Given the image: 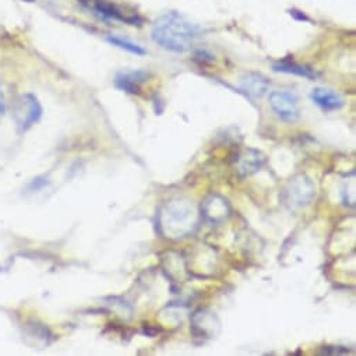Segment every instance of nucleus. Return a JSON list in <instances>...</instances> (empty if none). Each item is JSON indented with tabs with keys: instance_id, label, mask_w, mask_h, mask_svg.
Wrapping results in <instances>:
<instances>
[{
	"instance_id": "1",
	"label": "nucleus",
	"mask_w": 356,
	"mask_h": 356,
	"mask_svg": "<svg viewBox=\"0 0 356 356\" xmlns=\"http://www.w3.org/2000/svg\"><path fill=\"white\" fill-rule=\"evenodd\" d=\"M151 37L154 42L163 49L184 54L192 49L196 38L199 37V29L182 15L170 12L155 20Z\"/></svg>"
},
{
	"instance_id": "2",
	"label": "nucleus",
	"mask_w": 356,
	"mask_h": 356,
	"mask_svg": "<svg viewBox=\"0 0 356 356\" xmlns=\"http://www.w3.org/2000/svg\"><path fill=\"white\" fill-rule=\"evenodd\" d=\"M197 224V214L191 203L182 200L170 202L161 213L159 225L168 238H184Z\"/></svg>"
},
{
	"instance_id": "3",
	"label": "nucleus",
	"mask_w": 356,
	"mask_h": 356,
	"mask_svg": "<svg viewBox=\"0 0 356 356\" xmlns=\"http://www.w3.org/2000/svg\"><path fill=\"white\" fill-rule=\"evenodd\" d=\"M316 196V186L305 175H299L288 184L284 191V202L285 204L292 209H303L309 206Z\"/></svg>"
},
{
	"instance_id": "4",
	"label": "nucleus",
	"mask_w": 356,
	"mask_h": 356,
	"mask_svg": "<svg viewBox=\"0 0 356 356\" xmlns=\"http://www.w3.org/2000/svg\"><path fill=\"white\" fill-rule=\"evenodd\" d=\"M42 115V108L33 94L20 95L13 105V118L19 131H26L33 127Z\"/></svg>"
},
{
	"instance_id": "5",
	"label": "nucleus",
	"mask_w": 356,
	"mask_h": 356,
	"mask_svg": "<svg viewBox=\"0 0 356 356\" xmlns=\"http://www.w3.org/2000/svg\"><path fill=\"white\" fill-rule=\"evenodd\" d=\"M270 106L275 112V115L285 122H295L300 116L299 99L292 92H286V91L271 92Z\"/></svg>"
},
{
	"instance_id": "6",
	"label": "nucleus",
	"mask_w": 356,
	"mask_h": 356,
	"mask_svg": "<svg viewBox=\"0 0 356 356\" xmlns=\"http://www.w3.org/2000/svg\"><path fill=\"white\" fill-rule=\"evenodd\" d=\"M90 9H92L94 15H97L99 19L108 22H120L130 26H136L140 23V19L136 15L124 13L120 8L108 2V0H91Z\"/></svg>"
},
{
	"instance_id": "7",
	"label": "nucleus",
	"mask_w": 356,
	"mask_h": 356,
	"mask_svg": "<svg viewBox=\"0 0 356 356\" xmlns=\"http://www.w3.org/2000/svg\"><path fill=\"white\" fill-rule=\"evenodd\" d=\"M264 162H266V158L260 151L253 148H246L236 158V169L241 176L246 177L257 172Z\"/></svg>"
},
{
	"instance_id": "8",
	"label": "nucleus",
	"mask_w": 356,
	"mask_h": 356,
	"mask_svg": "<svg viewBox=\"0 0 356 356\" xmlns=\"http://www.w3.org/2000/svg\"><path fill=\"white\" fill-rule=\"evenodd\" d=\"M148 73L144 70H131L119 73L115 79V86L129 94H138L143 84L148 80Z\"/></svg>"
},
{
	"instance_id": "9",
	"label": "nucleus",
	"mask_w": 356,
	"mask_h": 356,
	"mask_svg": "<svg viewBox=\"0 0 356 356\" xmlns=\"http://www.w3.org/2000/svg\"><path fill=\"white\" fill-rule=\"evenodd\" d=\"M270 81L267 77L259 73H248L241 79V90L252 99H260L267 94Z\"/></svg>"
},
{
	"instance_id": "10",
	"label": "nucleus",
	"mask_w": 356,
	"mask_h": 356,
	"mask_svg": "<svg viewBox=\"0 0 356 356\" xmlns=\"http://www.w3.org/2000/svg\"><path fill=\"white\" fill-rule=\"evenodd\" d=\"M203 214L204 217L213 222V224H218V222H222L228 218L229 213H231V209H229V204L225 199L220 197V196H211L209 197L204 204H203Z\"/></svg>"
},
{
	"instance_id": "11",
	"label": "nucleus",
	"mask_w": 356,
	"mask_h": 356,
	"mask_svg": "<svg viewBox=\"0 0 356 356\" xmlns=\"http://www.w3.org/2000/svg\"><path fill=\"white\" fill-rule=\"evenodd\" d=\"M312 101L320 106L323 111H338L343 106V99L342 97L328 88H321L317 87L312 91Z\"/></svg>"
},
{
	"instance_id": "12",
	"label": "nucleus",
	"mask_w": 356,
	"mask_h": 356,
	"mask_svg": "<svg viewBox=\"0 0 356 356\" xmlns=\"http://www.w3.org/2000/svg\"><path fill=\"white\" fill-rule=\"evenodd\" d=\"M193 323H200V324H204V327H199V328H195L193 331L200 335V337H206V338H213L217 331L216 328H220V323L217 320V317L213 314V313H209V312H199L195 314L193 317Z\"/></svg>"
},
{
	"instance_id": "13",
	"label": "nucleus",
	"mask_w": 356,
	"mask_h": 356,
	"mask_svg": "<svg viewBox=\"0 0 356 356\" xmlns=\"http://www.w3.org/2000/svg\"><path fill=\"white\" fill-rule=\"evenodd\" d=\"M274 70L275 72H281V73H288V74H295L299 77H305V79H314L316 73L305 66H300L298 63H291V62H281L274 65Z\"/></svg>"
},
{
	"instance_id": "14",
	"label": "nucleus",
	"mask_w": 356,
	"mask_h": 356,
	"mask_svg": "<svg viewBox=\"0 0 356 356\" xmlns=\"http://www.w3.org/2000/svg\"><path fill=\"white\" fill-rule=\"evenodd\" d=\"M108 42L112 44L113 47H118L120 49H124L133 55H138V56H143L145 55V49L143 47H140L138 44H134L131 42L130 40H126L123 37H118V35H109L108 37Z\"/></svg>"
},
{
	"instance_id": "15",
	"label": "nucleus",
	"mask_w": 356,
	"mask_h": 356,
	"mask_svg": "<svg viewBox=\"0 0 356 356\" xmlns=\"http://www.w3.org/2000/svg\"><path fill=\"white\" fill-rule=\"evenodd\" d=\"M3 112H5V95L2 90H0V118L3 116Z\"/></svg>"
}]
</instances>
